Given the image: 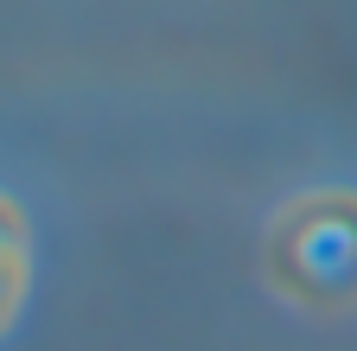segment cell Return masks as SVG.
<instances>
[{
	"label": "cell",
	"instance_id": "obj_1",
	"mask_svg": "<svg viewBox=\"0 0 357 351\" xmlns=\"http://www.w3.org/2000/svg\"><path fill=\"white\" fill-rule=\"evenodd\" d=\"M261 275L306 313L357 306V192H306L275 211L261 243Z\"/></svg>",
	"mask_w": 357,
	"mask_h": 351
},
{
	"label": "cell",
	"instance_id": "obj_2",
	"mask_svg": "<svg viewBox=\"0 0 357 351\" xmlns=\"http://www.w3.org/2000/svg\"><path fill=\"white\" fill-rule=\"evenodd\" d=\"M26 275H32V255H26V224H20V211L0 198V332L13 326L20 300H26Z\"/></svg>",
	"mask_w": 357,
	"mask_h": 351
}]
</instances>
